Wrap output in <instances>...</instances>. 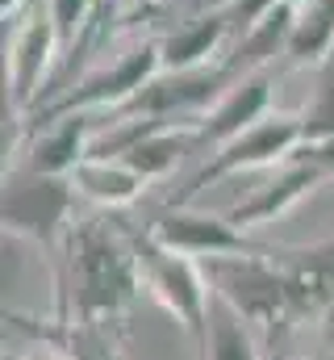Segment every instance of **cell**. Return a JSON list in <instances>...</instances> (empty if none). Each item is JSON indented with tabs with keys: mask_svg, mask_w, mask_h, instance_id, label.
I'll return each mask as SVG.
<instances>
[{
	"mask_svg": "<svg viewBox=\"0 0 334 360\" xmlns=\"http://www.w3.org/2000/svg\"><path fill=\"white\" fill-rule=\"evenodd\" d=\"M84 139H88V117H84V113H67L55 130H46V134L34 143L29 168H34V172H51V176L76 172V164L88 160Z\"/></svg>",
	"mask_w": 334,
	"mask_h": 360,
	"instance_id": "9a60e30c",
	"label": "cell"
},
{
	"mask_svg": "<svg viewBox=\"0 0 334 360\" xmlns=\"http://www.w3.org/2000/svg\"><path fill=\"white\" fill-rule=\"evenodd\" d=\"M72 176H76V184H80L88 197H96V201H105V205H126V201H134V197L142 193V184H147L138 172H130L121 160L109 164V160H92V155L76 164Z\"/></svg>",
	"mask_w": 334,
	"mask_h": 360,
	"instance_id": "e0dca14e",
	"label": "cell"
},
{
	"mask_svg": "<svg viewBox=\"0 0 334 360\" xmlns=\"http://www.w3.org/2000/svg\"><path fill=\"white\" fill-rule=\"evenodd\" d=\"M301 155L314 160V164L322 168V176H330L334 172V134L330 139H322V143H301Z\"/></svg>",
	"mask_w": 334,
	"mask_h": 360,
	"instance_id": "44dd1931",
	"label": "cell"
},
{
	"mask_svg": "<svg viewBox=\"0 0 334 360\" xmlns=\"http://www.w3.org/2000/svg\"><path fill=\"white\" fill-rule=\"evenodd\" d=\"M239 0H196V13H226V8H234Z\"/></svg>",
	"mask_w": 334,
	"mask_h": 360,
	"instance_id": "7402d4cb",
	"label": "cell"
},
{
	"mask_svg": "<svg viewBox=\"0 0 334 360\" xmlns=\"http://www.w3.org/2000/svg\"><path fill=\"white\" fill-rule=\"evenodd\" d=\"M151 285L159 289L167 306L188 323V327H201L205 323V289H201V276L192 272V264L180 256V252H167V248H151Z\"/></svg>",
	"mask_w": 334,
	"mask_h": 360,
	"instance_id": "8fae6325",
	"label": "cell"
},
{
	"mask_svg": "<svg viewBox=\"0 0 334 360\" xmlns=\"http://www.w3.org/2000/svg\"><path fill=\"white\" fill-rule=\"evenodd\" d=\"M209 276L218 285V293L239 310V314H250V319H263L280 306L284 297V285L276 281V272H267L263 264H255L247 256H234V260H218L209 256Z\"/></svg>",
	"mask_w": 334,
	"mask_h": 360,
	"instance_id": "9c48e42d",
	"label": "cell"
},
{
	"mask_svg": "<svg viewBox=\"0 0 334 360\" xmlns=\"http://www.w3.org/2000/svg\"><path fill=\"white\" fill-rule=\"evenodd\" d=\"M21 4H29V0H0V13H4V17H13Z\"/></svg>",
	"mask_w": 334,
	"mask_h": 360,
	"instance_id": "603a6c76",
	"label": "cell"
},
{
	"mask_svg": "<svg viewBox=\"0 0 334 360\" xmlns=\"http://www.w3.org/2000/svg\"><path fill=\"white\" fill-rule=\"evenodd\" d=\"M163 72V59H159V42H142V46H134L130 55H121L109 72H100V76H92V80H84L80 89L63 92L59 101H51L42 113H38V122H51V117H67V113H84V109H96V105H126L134 92L142 89L151 76H159Z\"/></svg>",
	"mask_w": 334,
	"mask_h": 360,
	"instance_id": "7a4b0ae2",
	"label": "cell"
},
{
	"mask_svg": "<svg viewBox=\"0 0 334 360\" xmlns=\"http://www.w3.org/2000/svg\"><path fill=\"white\" fill-rule=\"evenodd\" d=\"M134 4H142V0H134Z\"/></svg>",
	"mask_w": 334,
	"mask_h": 360,
	"instance_id": "484cf974",
	"label": "cell"
},
{
	"mask_svg": "<svg viewBox=\"0 0 334 360\" xmlns=\"http://www.w3.org/2000/svg\"><path fill=\"white\" fill-rule=\"evenodd\" d=\"M326 72H334V51H330V59H326Z\"/></svg>",
	"mask_w": 334,
	"mask_h": 360,
	"instance_id": "cb8c5ba5",
	"label": "cell"
},
{
	"mask_svg": "<svg viewBox=\"0 0 334 360\" xmlns=\"http://www.w3.org/2000/svg\"><path fill=\"white\" fill-rule=\"evenodd\" d=\"M29 4H51V0H29Z\"/></svg>",
	"mask_w": 334,
	"mask_h": 360,
	"instance_id": "d4e9b609",
	"label": "cell"
},
{
	"mask_svg": "<svg viewBox=\"0 0 334 360\" xmlns=\"http://www.w3.org/2000/svg\"><path fill=\"white\" fill-rule=\"evenodd\" d=\"M55 42H59V30H55L46 4H29V17H25V25H21V34H17L13 51H8V80H13L17 105H34Z\"/></svg>",
	"mask_w": 334,
	"mask_h": 360,
	"instance_id": "52a82bcc",
	"label": "cell"
},
{
	"mask_svg": "<svg viewBox=\"0 0 334 360\" xmlns=\"http://www.w3.org/2000/svg\"><path fill=\"white\" fill-rule=\"evenodd\" d=\"M318 180H322V168H318L314 160L297 155V160H293V168H288V172H280L267 188H259L247 205H239V210L230 214V222H234V226H247V222H259V218H272V214L288 210L297 197H305Z\"/></svg>",
	"mask_w": 334,
	"mask_h": 360,
	"instance_id": "4fadbf2b",
	"label": "cell"
},
{
	"mask_svg": "<svg viewBox=\"0 0 334 360\" xmlns=\"http://www.w3.org/2000/svg\"><path fill=\"white\" fill-rule=\"evenodd\" d=\"M188 147H201V139H196V134H175V130H167V126H155V130L142 134L130 151H121V164H126L130 172H138L142 180H155V176H163V172H171L175 160H180Z\"/></svg>",
	"mask_w": 334,
	"mask_h": 360,
	"instance_id": "2e32d148",
	"label": "cell"
},
{
	"mask_svg": "<svg viewBox=\"0 0 334 360\" xmlns=\"http://www.w3.org/2000/svg\"><path fill=\"white\" fill-rule=\"evenodd\" d=\"M234 30L230 13H209V17H196L188 25H180L175 34H167L159 42V59H163V72H184V68H205L222 38Z\"/></svg>",
	"mask_w": 334,
	"mask_h": 360,
	"instance_id": "7c38bea8",
	"label": "cell"
},
{
	"mask_svg": "<svg viewBox=\"0 0 334 360\" xmlns=\"http://www.w3.org/2000/svg\"><path fill=\"white\" fill-rule=\"evenodd\" d=\"M330 134H334V72H326L318 96L301 113V143H322Z\"/></svg>",
	"mask_w": 334,
	"mask_h": 360,
	"instance_id": "d6986e66",
	"label": "cell"
},
{
	"mask_svg": "<svg viewBox=\"0 0 334 360\" xmlns=\"http://www.w3.org/2000/svg\"><path fill=\"white\" fill-rule=\"evenodd\" d=\"M267 101H272V80L263 72H250L243 80H234L226 89V96L218 101V109L209 113V122L196 130L201 147H226L230 139H239L255 122H263Z\"/></svg>",
	"mask_w": 334,
	"mask_h": 360,
	"instance_id": "ba28073f",
	"label": "cell"
},
{
	"mask_svg": "<svg viewBox=\"0 0 334 360\" xmlns=\"http://www.w3.org/2000/svg\"><path fill=\"white\" fill-rule=\"evenodd\" d=\"M155 243L180 256H243L250 243L230 218H213V214H188L175 210L155 222Z\"/></svg>",
	"mask_w": 334,
	"mask_h": 360,
	"instance_id": "8992f818",
	"label": "cell"
},
{
	"mask_svg": "<svg viewBox=\"0 0 334 360\" xmlns=\"http://www.w3.org/2000/svg\"><path fill=\"white\" fill-rule=\"evenodd\" d=\"M293 147H301V117H288V113L263 117L250 130H243L239 139H230L226 147H218V155L196 172V180L188 184V193L205 188L209 180L230 176V172H247V168H259V164H272V160L288 155Z\"/></svg>",
	"mask_w": 334,
	"mask_h": 360,
	"instance_id": "277c9868",
	"label": "cell"
},
{
	"mask_svg": "<svg viewBox=\"0 0 334 360\" xmlns=\"http://www.w3.org/2000/svg\"><path fill=\"white\" fill-rule=\"evenodd\" d=\"M72 269H76V289H80V302L88 310H109V306H121L134 289V264L130 256L117 248V239L88 222L80 226L76 243H72Z\"/></svg>",
	"mask_w": 334,
	"mask_h": 360,
	"instance_id": "6da1fadb",
	"label": "cell"
},
{
	"mask_svg": "<svg viewBox=\"0 0 334 360\" xmlns=\"http://www.w3.org/2000/svg\"><path fill=\"white\" fill-rule=\"evenodd\" d=\"M96 4L100 0H51L46 4L51 21L59 30V42H76L80 38L84 30H88V21H92V13H96Z\"/></svg>",
	"mask_w": 334,
	"mask_h": 360,
	"instance_id": "ffe728a7",
	"label": "cell"
},
{
	"mask_svg": "<svg viewBox=\"0 0 334 360\" xmlns=\"http://www.w3.org/2000/svg\"><path fill=\"white\" fill-rule=\"evenodd\" d=\"M67 205H72V188L63 176L25 168L4 184V226L8 231L51 239L55 226L67 218Z\"/></svg>",
	"mask_w": 334,
	"mask_h": 360,
	"instance_id": "5b68a950",
	"label": "cell"
},
{
	"mask_svg": "<svg viewBox=\"0 0 334 360\" xmlns=\"http://www.w3.org/2000/svg\"><path fill=\"white\" fill-rule=\"evenodd\" d=\"M330 51H334V0H301L284 55L293 63H322V59H330Z\"/></svg>",
	"mask_w": 334,
	"mask_h": 360,
	"instance_id": "5bb4252c",
	"label": "cell"
},
{
	"mask_svg": "<svg viewBox=\"0 0 334 360\" xmlns=\"http://www.w3.org/2000/svg\"><path fill=\"white\" fill-rule=\"evenodd\" d=\"M234 84L230 68L226 63H205V68H184V72H163V76H151L142 89L134 92L126 105V113H142V117H175V113H188V109H201L209 105L218 92H226Z\"/></svg>",
	"mask_w": 334,
	"mask_h": 360,
	"instance_id": "3957f363",
	"label": "cell"
},
{
	"mask_svg": "<svg viewBox=\"0 0 334 360\" xmlns=\"http://www.w3.org/2000/svg\"><path fill=\"white\" fill-rule=\"evenodd\" d=\"M293 21H297V4H272L259 21H250L243 30V38H239V46L230 51V59H222L230 68V76L243 80L250 72H259L276 51H288Z\"/></svg>",
	"mask_w": 334,
	"mask_h": 360,
	"instance_id": "30bf717a",
	"label": "cell"
},
{
	"mask_svg": "<svg viewBox=\"0 0 334 360\" xmlns=\"http://www.w3.org/2000/svg\"><path fill=\"white\" fill-rule=\"evenodd\" d=\"M205 319H209V356L213 360H255V348L243 331V314L222 293L209 297Z\"/></svg>",
	"mask_w": 334,
	"mask_h": 360,
	"instance_id": "ac0fdd59",
	"label": "cell"
}]
</instances>
